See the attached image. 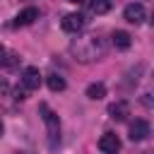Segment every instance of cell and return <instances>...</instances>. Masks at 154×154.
I'll list each match as a JSON object with an SVG mask.
<instances>
[{"label": "cell", "mask_w": 154, "mask_h": 154, "mask_svg": "<svg viewBox=\"0 0 154 154\" xmlns=\"http://www.w3.org/2000/svg\"><path fill=\"white\" fill-rule=\"evenodd\" d=\"M38 113L46 123V132H48V144L51 147H58L60 142V123H58V116L51 111L48 103H38Z\"/></svg>", "instance_id": "cell-2"}, {"label": "cell", "mask_w": 154, "mask_h": 154, "mask_svg": "<svg viewBox=\"0 0 154 154\" xmlns=\"http://www.w3.org/2000/svg\"><path fill=\"white\" fill-rule=\"evenodd\" d=\"M108 116H111L113 120H125V118L130 116V103H128V101H116V103H111V106H108Z\"/></svg>", "instance_id": "cell-9"}, {"label": "cell", "mask_w": 154, "mask_h": 154, "mask_svg": "<svg viewBox=\"0 0 154 154\" xmlns=\"http://www.w3.org/2000/svg\"><path fill=\"white\" fill-rule=\"evenodd\" d=\"M14 99H17V101H24V99H26V89H24V87H17V89H14Z\"/></svg>", "instance_id": "cell-14"}, {"label": "cell", "mask_w": 154, "mask_h": 154, "mask_svg": "<svg viewBox=\"0 0 154 154\" xmlns=\"http://www.w3.org/2000/svg\"><path fill=\"white\" fill-rule=\"evenodd\" d=\"M99 149H101L103 154H118V152H120V140H118V135H116V132H103V135L99 137Z\"/></svg>", "instance_id": "cell-5"}, {"label": "cell", "mask_w": 154, "mask_h": 154, "mask_svg": "<svg viewBox=\"0 0 154 154\" xmlns=\"http://www.w3.org/2000/svg\"><path fill=\"white\" fill-rule=\"evenodd\" d=\"M149 132H152V128H149V123H147L144 118H137L135 123H130V140H132V142H142V140H147Z\"/></svg>", "instance_id": "cell-6"}, {"label": "cell", "mask_w": 154, "mask_h": 154, "mask_svg": "<svg viewBox=\"0 0 154 154\" xmlns=\"http://www.w3.org/2000/svg\"><path fill=\"white\" fill-rule=\"evenodd\" d=\"M111 7H113L111 0H91L89 2V10L94 14H106V12H111Z\"/></svg>", "instance_id": "cell-12"}, {"label": "cell", "mask_w": 154, "mask_h": 154, "mask_svg": "<svg viewBox=\"0 0 154 154\" xmlns=\"http://www.w3.org/2000/svg\"><path fill=\"white\" fill-rule=\"evenodd\" d=\"M72 53L77 55V60L82 63H91V60H99L103 55V41L99 36H84V38H77L72 43Z\"/></svg>", "instance_id": "cell-1"}, {"label": "cell", "mask_w": 154, "mask_h": 154, "mask_svg": "<svg viewBox=\"0 0 154 154\" xmlns=\"http://www.w3.org/2000/svg\"><path fill=\"white\" fill-rule=\"evenodd\" d=\"M87 96H89L91 101H99V99H103V96H106V87H103L101 82H94V84H89V87H87Z\"/></svg>", "instance_id": "cell-11"}, {"label": "cell", "mask_w": 154, "mask_h": 154, "mask_svg": "<svg viewBox=\"0 0 154 154\" xmlns=\"http://www.w3.org/2000/svg\"><path fill=\"white\" fill-rule=\"evenodd\" d=\"M22 87L26 91H34V89L41 87V72H38V67H26L22 72Z\"/></svg>", "instance_id": "cell-7"}, {"label": "cell", "mask_w": 154, "mask_h": 154, "mask_svg": "<svg viewBox=\"0 0 154 154\" xmlns=\"http://www.w3.org/2000/svg\"><path fill=\"white\" fill-rule=\"evenodd\" d=\"M46 84H48L51 91H63V89H65V79H63L60 75H55V72H51V75L46 77Z\"/></svg>", "instance_id": "cell-13"}, {"label": "cell", "mask_w": 154, "mask_h": 154, "mask_svg": "<svg viewBox=\"0 0 154 154\" xmlns=\"http://www.w3.org/2000/svg\"><path fill=\"white\" fill-rule=\"evenodd\" d=\"M60 26H63V31H67V34H77V31H82V26H84V14H79V12H70V14L63 17Z\"/></svg>", "instance_id": "cell-4"}, {"label": "cell", "mask_w": 154, "mask_h": 154, "mask_svg": "<svg viewBox=\"0 0 154 154\" xmlns=\"http://www.w3.org/2000/svg\"><path fill=\"white\" fill-rule=\"evenodd\" d=\"M5 60H7V51L5 46H0V67H5Z\"/></svg>", "instance_id": "cell-15"}, {"label": "cell", "mask_w": 154, "mask_h": 154, "mask_svg": "<svg viewBox=\"0 0 154 154\" xmlns=\"http://www.w3.org/2000/svg\"><path fill=\"white\" fill-rule=\"evenodd\" d=\"M7 91H10V84L5 79H0V94H7Z\"/></svg>", "instance_id": "cell-16"}, {"label": "cell", "mask_w": 154, "mask_h": 154, "mask_svg": "<svg viewBox=\"0 0 154 154\" xmlns=\"http://www.w3.org/2000/svg\"><path fill=\"white\" fill-rule=\"evenodd\" d=\"M2 132H5V125H2V120H0V137H2Z\"/></svg>", "instance_id": "cell-17"}, {"label": "cell", "mask_w": 154, "mask_h": 154, "mask_svg": "<svg viewBox=\"0 0 154 154\" xmlns=\"http://www.w3.org/2000/svg\"><path fill=\"white\" fill-rule=\"evenodd\" d=\"M36 19H38V10L36 7H24L14 17V26H26V24H34Z\"/></svg>", "instance_id": "cell-8"}, {"label": "cell", "mask_w": 154, "mask_h": 154, "mask_svg": "<svg viewBox=\"0 0 154 154\" xmlns=\"http://www.w3.org/2000/svg\"><path fill=\"white\" fill-rule=\"evenodd\" d=\"M111 38H113V46H116V48H120V51H125V48H130V46H132V36H130L128 31H123V29H116Z\"/></svg>", "instance_id": "cell-10"}, {"label": "cell", "mask_w": 154, "mask_h": 154, "mask_svg": "<svg viewBox=\"0 0 154 154\" xmlns=\"http://www.w3.org/2000/svg\"><path fill=\"white\" fill-rule=\"evenodd\" d=\"M123 19L125 22H130V24H142L144 19H147V10H144V5L142 2H130V5H125V10H123Z\"/></svg>", "instance_id": "cell-3"}]
</instances>
